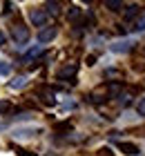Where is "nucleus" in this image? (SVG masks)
<instances>
[{"label":"nucleus","instance_id":"11","mask_svg":"<svg viewBox=\"0 0 145 156\" xmlns=\"http://www.w3.org/2000/svg\"><path fill=\"white\" fill-rule=\"evenodd\" d=\"M105 7L110 11H121L123 9V2H121V0H105Z\"/></svg>","mask_w":145,"mask_h":156},{"label":"nucleus","instance_id":"8","mask_svg":"<svg viewBox=\"0 0 145 156\" xmlns=\"http://www.w3.org/2000/svg\"><path fill=\"white\" fill-rule=\"evenodd\" d=\"M118 150L123 154H127V156H136V154H139V147H136L134 143H125V140H121V143H118Z\"/></svg>","mask_w":145,"mask_h":156},{"label":"nucleus","instance_id":"22","mask_svg":"<svg viewBox=\"0 0 145 156\" xmlns=\"http://www.w3.org/2000/svg\"><path fill=\"white\" fill-rule=\"evenodd\" d=\"M20 156H36L34 152H20Z\"/></svg>","mask_w":145,"mask_h":156},{"label":"nucleus","instance_id":"20","mask_svg":"<svg viewBox=\"0 0 145 156\" xmlns=\"http://www.w3.org/2000/svg\"><path fill=\"white\" fill-rule=\"evenodd\" d=\"M13 11V2H5V13L9 16V13Z\"/></svg>","mask_w":145,"mask_h":156},{"label":"nucleus","instance_id":"13","mask_svg":"<svg viewBox=\"0 0 145 156\" xmlns=\"http://www.w3.org/2000/svg\"><path fill=\"white\" fill-rule=\"evenodd\" d=\"M129 45H132V42H116V45H112V49H114V51H127V49H129Z\"/></svg>","mask_w":145,"mask_h":156},{"label":"nucleus","instance_id":"12","mask_svg":"<svg viewBox=\"0 0 145 156\" xmlns=\"http://www.w3.org/2000/svg\"><path fill=\"white\" fill-rule=\"evenodd\" d=\"M58 7H60L58 2H47V5H45V9H47V16H54V13H58Z\"/></svg>","mask_w":145,"mask_h":156},{"label":"nucleus","instance_id":"5","mask_svg":"<svg viewBox=\"0 0 145 156\" xmlns=\"http://www.w3.org/2000/svg\"><path fill=\"white\" fill-rule=\"evenodd\" d=\"M29 18H31V23L36 25V27H45V23H47V11L45 9H34L31 13H29Z\"/></svg>","mask_w":145,"mask_h":156},{"label":"nucleus","instance_id":"6","mask_svg":"<svg viewBox=\"0 0 145 156\" xmlns=\"http://www.w3.org/2000/svg\"><path fill=\"white\" fill-rule=\"evenodd\" d=\"M56 34H58L56 27H42L38 31V42H52L56 38Z\"/></svg>","mask_w":145,"mask_h":156},{"label":"nucleus","instance_id":"16","mask_svg":"<svg viewBox=\"0 0 145 156\" xmlns=\"http://www.w3.org/2000/svg\"><path fill=\"white\" fill-rule=\"evenodd\" d=\"M81 13H83V9H78V7H69V18L71 20H76Z\"/></svg>","mask_w":145,"mask_h":156},{"label":"nucleus","instance_id":"9","mask_svg":"<svg viewBox=\"0 0 145 156\" xmlns=\"http://www.w3.org/2000/svg\"><path fill=\"white\" fill-rule=\"evenodd\" d=\"M9 87L11 89H23V87H27V76H16L13 80H9Z\"/></svg>","mask_w":145,"mask_h":156},{"label":"nucleus","instance_id":"2","mask_svg":"<svg viewBox=\"0 0 145 156\" xmlns=\"http://www.w3.org/2000/svg\"><path fill=\"white\" fill-rule=\"evenodd\" d=\"M76 72H78V65L69 62V65H63L60 72H58V78L65 83H76Z\"/></svg>","mask_w":145,"mask_h":156},{"label":"nucleus","instance_id":"17","mask_svg":"<svg viewBox=\"0 0 145 156\" xmlns=\"http://www.w3.org/2000/svg\"><path fill=\"white\" fill-rule=\"evenodd\" d=\"M11 109V103L9 101H0V114H7Z\"/></svg>","mask_w":145,"mask_h":156},{"label":"nucleus","instance_id":"10","mask_svg":"<svg viewBox=\"0 0 145 156\" xmlns=\"http://www.w3.org/2000/svg\"><path fill=\"white\" fill-rule=\"evenodd\" d=\"M139 13H141V7H139V5H127V9H125V20H134Z\"/></svg>","mask_w":145,"mask_h":156},{"label":"nucleus","instance_id":"15","mask_svg":"<svg viewBox=\"0 0 145 156\" xmlns=\"http://www.w3.org/2000/svg\"><path fill=\"white\" fill-rule=\"evenodd\" d=\"M136 112H139L141 116H145V96L139 98V103H136Z\"/></svg>","mask_w":145,"mask_h":156},{"label":"nucleus","instance_id":"7","mask_svg":"<svg viewBox=\"0 0 145 156\" xmlns=\"http://www.w3.org/2000/svg\"><path fill=\"white\" fill-rule=\"evenodd\" d=\"M132 31H145V9L132 20V27H129Z\"/></svg>","mask_w":145,"mask_h":156},{"label":"nucleus","instance_id":"18","mask_svg":"<svg viewBox=\"0 0 145 156\" xmlns=\"http://www.w3.org/2000/svg\"><path fill=\"white\" fill-rule=\"evenodd\" d=\"M98 156H114L110 147H103V150H98Z\"/></svg>","mask_w":145,"mask_h":156},{"label":"nucleus","instance_id":"19","mask_svg":"<svg viewBox=\"0 0 145 156\" xmlns=\"http://www.w3.org/2000/svg\"><path fill=\"white\" fill-rule=\"evenodd\" d=\"M56 129H58V132H69V129H71V125H69V123H65V125H58Z\"/></svg>","mask_w":145,"mask_h":156},{"label":"nucleus","instance_id":"23","mask_svg":"<svg viewBox=\"0 0 145 156\" xmlns=\"http://www.w3.org/2000/svg\"><path fill=\"white\" fill-rule=\"evenodd\" d=\"M2 127H5V125H2V123H0V129H2Z\"/></svg>","mask_w":145,"mask_h":156},{"label":"nucleus","instance_id":"1","mask_svg":"<svg viewBox=\"0 0 145 156\" xmlns=\"http://www.w3.org/2000/svg\"><path fill=\"white\" fill-rule=\"evenodd\" d=\"M11 38L18 42V45H25V42L29 40V27L25 23H13L11 25Z\"/></svg>","mask_w":145,"mask_h":156},{"label":"nucleus","instance_id":"3","mask_svg":"<svg viewBox=\"0 0 145 156\" xmlns=\"http://www.w3.org/2000/svg\"><path fill=\"white\" fill-rule=\"evenodd\" d=\"M36 96H38V98H40V103H42V105H47V107H54V105H56L54 91L49 89V87H40L38 91H36Z\"/></svg>","mask_w":145,"mask_h":156},{"label":"nucleus","instance_id":"4","mask_svg":"<svg viewBox=\"0 0 145 156\" xmlns=\"http://www.w3.org/2000/svg\"><path fill=\"white\" fill-rule=\"evenodd\" d=\"M36 134H40V127H20V129L11 132V136L13 138H34Z\"/></svg>","mask_w":145,"mask_h":156},{"label":"nucleus","instance_id":"14","mask_svg":"<svg viewBox=\"0 0 145 156\" xmlns=\"http://www.w3.org/2000/svg\"><path fill=\"white\" fill-rule=\"evenodd\" d=\"M11 72V65L9 62H5V60H0V76H7Z\"/></svg>","mask_w":145,"mask_h":156},{"label":"nucleus","instance_id":"21","mask_svg":"<svg viewBox=\"0 0 145 156\" xmlns=\"http://www.w3.org/2000/svg\"><path fill=\"white\" fill-rule=\"evenodd\" d=\"M5 42H7V36H5V34H2V31H0V47H2V45H5Z\"/></svg>","mask_w":145,"mask_h":156}]
</instances>
